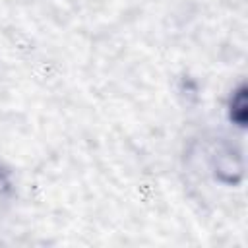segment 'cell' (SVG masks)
Masks as SVG:
<instances>
[{
  "label": "cell",
  "mask_w": 248,
  "mask_h": 248,
  "mask_svg": "<svg viewBox=\"0 0 248 248\" xmlns=\"http://www.w3.org/2000/svg\"><path fill=\"white\" fill-rule=\"evenodd\" d=\"M229 118L238 124L240 128L246 126V120H248V91H246V85H240L231 101H229Z\"/></svg>",
  "instance_id": "6da1fadb"
}]
</instances>
